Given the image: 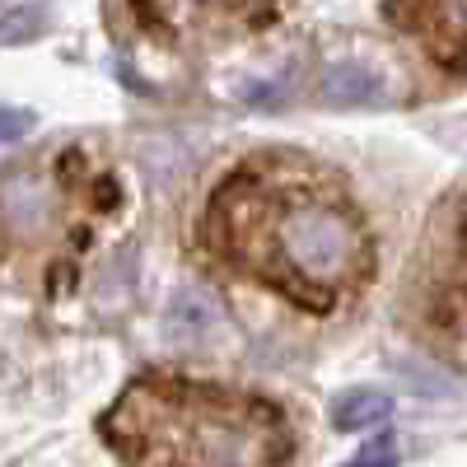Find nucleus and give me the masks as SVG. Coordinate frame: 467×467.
Listing matches in <instances>:
<instances>
[{"label": "nucleus", "instance_id": "f257e3e1", "mask_svg": "<svg viewBox=\"0 0 467 467\" xmlns=\"http://www.w3.org/2000/svg\"><path fill=\"white\" fill-rule=\"evenodd\" d=\"M211 248L304 308H332L369 276V234L341 187L295 160L234 173L206 215Z\"/></svg>", "mask_w": 467, "mask_h": 467}, {"label": "nucleus", "instance_id": "f03ea898", "mask_svg": "<svg viewBox=\"0 0 467 467\" xmlns=\"http://www.w3.org/2000/svg\"><path fill=\"white\" fill-rule=\"evenodd\" d=\"M103 435L131 467H290L295 458L276 407L187 379L127 388Z\"/></svg>", "mask_w": 467, "mask_h": 467}, {"label": "nucleus", "instance_id": "7ed1b4c3", "mask_svg": "<svg viewBox=\"0 0 467 467\" xmlns=\"http://www.w3.org/2000/svg\"><path fill=\"white\" fill-rule=\"evenodd\" d=\"M145 28L173 43H206V37L239 33L271 15L276 0H131Z\"/></svg>", "mask_w": 467, "mask_h": 467}, {"label": "nucleus", "instance_id": "20e7f679", "mask_svg": "<svg viewBox=\"0 0 467 467\" xmlns=\"http://www.w3.org/2000/svg\"><path fill=\"white\" fill-rule=\"evenodd\" d=\"M75 197H66V182L47 178L43 169H28L19 182L0 187V253L43 244L47 234L66 229V211Z\"/></svg>", "mask_w": 467, "mask_h": 467}, {"label": "nucleus", "instance_id": "39448f33", "mask_svg": "<svg viewBox=\"0 0 467 467\" xmlns=\"http://www.w3.org/2000/svg\"><path fill=\"white\" fill-rule=\"evenodd\" d=\"M402 33L449 70H467V0H388Z\"/></svg>", "mask_w": 467, "mask_h": 467}, {"label": "nucleus", "instance_id": "423d86ee", "mask_svg": "<svg viewBox=\"0 0 467 467\" xmlns=\"http://www.w3.org/2000/svg\"><path fill=\"white\" fill-rule=\"evenodd\" d=\"M323 99L332 108H360V103H379V80L365 66H332L323 80Z\"/></svg>", "mask_w": 467, "mask_h": 467}, {"label": "nucleus", "instance_id": "0eeeda50", "mask_svg": "<svg viewBox=\"0 0 467 467\" xmlns=\"http://www.w3.org/2000/svg\"><path fill=\"white\" fill-rule=\"evenodd\" d=\"M388 411H393L388 393H379V388H356V393L337 398L332 425H337V431H365V425H379Z\"/></svg>", "mask_w": 467, "mask_h": 467}, {"label": "nucleus", "instance_id": "6e6552de", "mask_svg": "<svg viewBox=\"0 0 467 467\" xmlns=\"http://www.w3.org/2000/svg\"><path fill=\"white\" fill-rule=\"evenodd\" d=\"M393 462H398V444H393V440L383 435V440L365 444V449H360L356 458H350L346 467H393Z\"/></svg>", "mask_w": 467, "mask_h": 467}, {"label": "nucleus", "instance_id": "1a4fd4ad", "mask_svg": "<svg viewBox=\"0 0 467 467\" xmlns=\"http://www.w3.org/2000/svg\"><path fill=\"white\" fill-rule=\"evenodd\" d=\"M28 127H33V117H28V112H19V108H0V145L19 140Z\"/></svg>", "mask_w": 467, "mask_h": 467}]
</instances>
